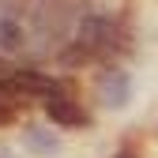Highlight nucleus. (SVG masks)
<instances>
[{"label":"nucleus","mask_w":158,"mask_h":158,"mask_svg":"<svg viewBox=\"0 0 158 158\" xmlns=\"http://www.w3.org/2000/svg\"><path fill=\"white\" fill-rule=\"evenodd\" d=\"M45 113H49V121H53V124H64V128H72V124H87V113L79 109V106H75V98H68L64 90L45 98Z\"/></svg>","instance_id":"nucleus-3"},{"label":"nucleus","mask_w":158,"mask_h":158,"mask_svg":"<svg viewBox=\"0 0 158 158\" xmlns=\"http://www.w3.org/2000/svg\"><path fill=\"white\" fill-rule=\"evenodd\" d=\"M60 4H79V0H60Z\"/></svg>","instance_id":"nucleus-5"},{"label":"nucleus","mask_w":158,"mask_h":158,"mask_svg":"<svg viewBox=\"0 0 158 158\" xmlns=\"http://www.w3.org/2000/svg\"><path fill=\"white\" fill-rule=\"evenodd\" d=\"M98 94H102V102L113 106V109H121L128 102V75L121 68H106V72H98Z\"/></svg>","instance_id":"nucleus-2"},{"label":"nucleus","mask_w":158,"mask_h":158,"mask_svg":"<svg viewBox=\"0 0 158 158\" xmlns=\"http://www.w3.org/2000/svg\"><path fill=\"white\" fill-rule=\"evenodd\" d=\"M27 143H30L38 154H53V151H60V139H56L53 132H45V128H27Z\"/></svg>","instance_id":"nucleus-4"},{"label":"nucleus","mask_w":158,"mask_h":158,"mask_svg":"<svg viewBox=\"0 0 158 158\" xmlns=\"http://www.w3.org/2000/svg\"><path fill=\"white\" fill-rule=\"evenodd\" d=\"M75 45H83L90 56H117L128 49L121 23L102 11H83L75 19Z\"/></svg>","instance_id":"nucleus-1"}]
</instances>
